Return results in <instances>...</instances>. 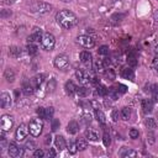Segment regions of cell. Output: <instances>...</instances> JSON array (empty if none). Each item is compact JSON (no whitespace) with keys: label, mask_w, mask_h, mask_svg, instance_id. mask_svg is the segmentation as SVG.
<instances>
[{"label":"cell","mask_w":158,"mask_h":158,"mask_svg":"<svg viewBox=\"0 0 158 158\" xmlns=\"http://www.w3.org/2000/svg\"><path fill=\"white\" fill-rule=\"evenodd\" d=\"M94 69H95V72H104V69H105V66H104V62L103 61H96L95 63H94V67H93Z\"/></svg>","instance_id":"d4e9b609"},{"label":"cell","mask_w":158,"mask_h":158,"mask_svg":"<svg viewBox=\"0 0 158 158\" xmlns=\"http://www.w3.org/2000/svg\"><path fill=\"white\" fill-rule=\"evenodd\" d=\"M90 104H91V105H93V106L95 108V110H96V109H99V105H98V103H96V101H94V100H93V101H91Z\"/></svg>","instance_id":"f907efd6"},{"label":"cell","mask_w":158,"mask_h":158,"mask_svg":"<svg viewBox=\"0 0 158 158\" xmlns=\"http://www.w3.org/2000/svg\"><path fill=\"white\" fill-rule=\"evenodd\" d=\"M50 142H51V136H50V135H47V136H46V140H45V143H46V145H48Z\"/></svg>","instance_id":"681fc988"},{"label":"cell","mask_w":158,"mask_h":158,"mask_svg":"<svg viewBox=\"0 0 158 158\" xmlns=\"http://www.w3.org/2000/svg\"><path fill=\"white\" fill-rule=\"evenodd\" d=\"M0 104H2L3 109H8L11 105V96L9 93H3L0 95Z\"/></svg>","instance_id":"8fae6325"},{"label":"cell","mask_w":158,"mask_h":158,"mask_svg":"<svg viewBox=\"0 0 158 158\" xmlns=\"http://www.w3.org/2000/svg\"><path fill=\"white\" fill-rule=\"evenodd\" d=\"M103 142H104V145L108 147V146H110V143H111V140H110V135L108 133V132H105L104 133V136H103Z\"/></svg>","instance_id":"74e56055"},{"label":"cell","mask_w":158,"mask_h":158,"mask_svg":"<svg viewBox=\"0 0 158 158\" xmlns=\"http://www.w3.org/2000/svg\"><path fill=\"white\" fill-rule=\"evenodd\" d=\"M69 64V61H68V57L64 56V54H59L54 59V67L57 69H66Z\"/></svg>","instance_id":"ba28073f"},{"label":"cell","mask_w":158,"mask_h":158,"mask_svg":"<svg viewBox=\"0 0 158 158\" xmlns=\"http://www.w3.org/2000/svg\"><path fill=\"white\" fill-rule=\"evenodd\" d=\"M43 78H45V75H43V74H40V75L33 77V78L31 79V84H32L35 88H38L40 85L42 84V82H43Z\"/></svg>","instance_id":"2e32d148"},{"label":"cell","mask_w":158,"mask_h":158,"mask_svg":"<svg viewBox=\"0 0 158 158\" xmlns=\"http://www.w3.org/2000/svg\"><path fill=\"white\" fill-rule=\"evenodd\" d=\"M30 130H29V126H26L25 124H21L17 129H16V132H15V137L17 141H24L26 136L29 135Z\"/></svg>","instance_id":"52a82bcc"},{"label":"cell","mask_w":158,"mask_h":158,"mask_svg":"<svg viewBox=\"0 0 158 158\" xmlns=\"http://www.w3.org/2000/svg\"><path fill=\"white\" fill-rule=\"evenodd\" d=\"M33 89H35V87H33L31 83H26V84H24L22 91H24L25 95H31V94L33 93Z\"/></svg>","instance_id":"7402d4cb"},{"label":"cell","mask_w":158,"mask_h":158,"mask_svg":"<svg viewBox=\"0 0 158 158\" xmlns=\"http://www.w3.org/2000/svg\"><path fill=\"white\" fill-rule=\"evenodd\" d=\"M91 54L88 52V51H83L82 53H81V61H82V63L83 64H85V66H90V63H91Z\"/></svg>","instance_id":"5bb4252c"},{"label":"cell","mask_w":158,"mask_h":158,"mask_svg":"<svg viewBox=\"0 0 158 158\" xmlns=\"http://www.w3.org/2000/svg\"><path fill=\"white\" fill-rule=\"evenodd\" d=\"M121 156H122L124 158H126V157H136L137 153H136L133 149H129V148H126V151L121 152Z\"/></svg>","instance_id":"836d02e7"},{"label":"cell","mask_w":158,"mask_h":158,"mask_svg":"<svg viewBox=\"0 0 158 158\" xmlns=\"http://www.w3.org/2000/svg\"><path fill=\"white\" fill-rule=\"evenodd\" d=\"M42 32H41V30H37V31H35L31 36H29V38H27V41H29V43H35V42H40L42 40Z\"/></svg>","instance_id":"7c38bea8"},{"label":"cell","mask_w":158,"mask_h":158,"mask_svg":"<svg viewBox=\"0 0 158 158\" xmlns=\"http://www.w3.org/2000/svg\"><path fill=\"white\" fill-rule=\"evenodd\" d=\"M59 120H57V118H53L52 120V131H57L58 127H59Z\"/></svg>","instance_id":"ab89813d"},{"label":"cell","mask_w":158,"mask_h":158,"mask_svg":"<svg viewBox=\"0 0 158 158\" xmlns=\"http://www.w3.org/2000/svg\"><path fill=\"white\" fill-rule=\"evenodd\" d=\"M108 94L110 95L111 99H114V100H116V99H118V95H120V91H118L116 88H110Z\"/></svg>","instance_id":"4316f807"},{"label":"cell","mask_w":158,"mask_h":158,"mask_svg":"<svg viewBox=\"0 0 158 158\" xmlns=\"http://www.w3.org/2000/svg\"><path fill=\"white\" fill-rule=\"evenodd\" d=\"M108 91H109V89H106V87H104V85H98V88H96V94L100 96H105L108 94Z\"/></svg>","instance_id":"f546056e"},{"label":"cell","mask_w":158,"mask_h":158,"mask_svg":"<svg viewBox=\"0 0 158 158\" xmlns=\"http://www.w3.org/2000/svg\"><path fill=\"white\" fill-rule=\"evenodd\" d=\"M89 89L88 88H85V87H79V88H77V94L79 95V96H82V98H85L87 95H89Z\"/></svg>","instance_id":"603a6c76"},{"label":"cell","mask_w":158,"mask_h":158,"mask_svg":"<svg viewBox=\"0 0 158 158\" xmlns=\"http://www.w3.org/2000/svg\"><path fill=\"white\" fill-rule=\"evenodd\" d=\"M122 77L126 79H133V70L131 68H124L122 69Z\"/></svg>","instance_id":"cb8c5ba5"},{"label":"cell","mask_w":158,"mask_h":158,"mask_svg":"<svg viewBox=\"0 0 158 158\" xmlns=\"http://www.w3.org/2000/svg\"><path fill=\"white\" fill-rule=\"evenodd\" d=\"M152 94H153V100L158 103V84H154L152 87Z\"/></svg>","instance_id":"8d00e7d4"},{"label":"cell","mask_w":158,"mask_h":158,"mask_svg":"<svg viewBox=\"0 0 158 158\" xmlns=\"http://www.w3.org/2000/svg\"><path fill=\"white\" fill-rule=\"evenodd\" d=\"M78 130H79V126H78V124H77L75 121H70V122L68 124V126H67V132L70 133V135L77 133Z\"/></svg>","instance_id":"ac0fdd59"},{"label":"cell","mask_w":158,"mask_h":158,"mask_svg":"<svg viewBox=\"0 0 158 158\" xmlns=\"http://www.w3.org/2000/svg\"><path fill=\"white\" fill-rule=\"evenodd\" d=\"M48 157H51V158L56 157V151H54L53 148H50V149H48Z\"/></svg>","instance_id":"7dc6e473"},{"label":"cell","mask_w":158,"mask_h":158,"mask_svg":"<svg viewBox=\"0 0 158 158\" xmlns=\"http://www.w3.org/2000/svg\"><path fill=\"white\" fill-rule=\"evenodd\" d=\"M54 145H56V148H58L59 151L64 149V148H66V146H67L64 137H63V136H57V137L54 138Z\"/></svg>","instance_id":"4fadbf2b"},{"label":"cell","mask_w":158,"mask_h":158,"mask_svg":"<svg viewBox=\"0 0 158 158\" xmlns=\"http://www.w3.org/2000/svg\"><path fill=\"white\" fill-rule=\"evenodd\" d=\"M37 114H38L40 118H46V109L38 108V109H37Z\"/></svg>","instance_id":"f35d334b"},{"label":"cell","mask_w":158,"mask_h":158,"mask_svg":"<svg viewBox=\"0 0 158 158\" xmlns=\"http://www.w3.org/2000/svg\"><path fill=\"white\" fill-rule=\"evenodd\" d=\"M56 20L63 29H72L77 25V16L69 10H61L56 15Z\"/></svg>","instance_id":"6da1fadb"},{"label":"cell","mask_w":158,"mask_h":158,"mask_svg":"<svg viewBox=\"0 0 158 158\" xmlns=\"http://www.w3.org/2000/svg\"><path fill=\"white\" fill-rule=\"evenodd\" d=\"M130 137H131V138H137V137H138V130L131 129V130H130Z\"/></svg>","instance_id":"ee69618b"},{"label":"cell","mask_w":158,"mask_h":158,"mask_svg":"<svg viewBox=\"0 0 158 158\" xmlns=\"http://www.w3.org/2000/svg\"><path fill=\"white\" fill-rule=\"evenodd\" d=\"M117 90L120 91V93H126V90H127V87L126 85H124V84H117Z\"/></svg>","instance_id":"f6af8a7d"},{"label":"cell","mask_w":158,"mask_h":158,"mask_svg":"<svg viewBox=\"0 0 158 158\" xmlns=\"http://www.w3.org/2000/svg\"><path fill=\"white\" fill-rule=\"evenodd\" d=\"M77 42L81 45L82 47H84V48H91V47H94V45H95L94 38L90 37V36H88V35L79 36V37L77 38Z\"/></svg>","instance_id":"8992f818"},{"label":"cell","mask_w":158,"mask_h":158,"mask_svg":"<svg viewBox=\"0 0 158 158\" xmlns=\"http://www.w3.org/2000/svg\"><path fill=\"white\" fill-rule=\"evenodd\" d=\"M29 130H30V133L33 136V137H37L42 133V130H43V124L40 118H35L32 120L29 125Z\"/></svg>","instance_id":"3957f363"},{"label":"cell","mask_w":158,"mask_h":158,"mask_svg":"<svg viewBox=\"0 0 158 158\" xmlns=\"http://www.w3.org/2000/svg\"><path fill=\"white\" fill-rule=\"evenodd\" d=\"M104 74H105V77L109 79V81H114V79H115V72H114L112 69H110V68L106 69Z\"/></svg>","instance_id":"e575fe53"},{"label":"cell","mask_w":158,"mask_h":158,"mask_svg":"<svg viewBox=\"0 0 158 158\" xmlns=\"http://www.w3.org/2000/svg\"><path fill=\"white\" fill-rule=\"evenodd\" d=\"M127 61H129V64H130V66H132V67H135V66L137 64V61H136V54H135L133 52H131V53H129V54H127Z\"/></svg>","instance_id":"f1b7e54d"},{"label":"cell","mask_w":158,"mask_h":158,"mask_svg":"<svg viewBox=\"0 0 158 158\" xmlns=\"http://www.w3.org/2000/svg\"><path fill=\"white\" fill-rule=\"evenodd\" d=\"M63 2H66V3H70L72 0H63Z\"/></svg>","instance_id":"f5cc1de1"},{"label":"cell","mask_w":158,"mask_h":158,"mask_svg":"<svg viewBox=\"0 0 158 158\" xmlns=\"http://www.w3.org/2000/svg\"><path fill=\"white\" fill-rule=\"evenodd\" d=\"M75 143H77V147H78L79 151H83V149L87 148V141H84L83 138H79V140H78Z\"/></svg>","instance_id":"d6a6232c"},{"label":"cell","mask_w":158,"mask_h":158,"mask_svg":"<svg viewBox=\"0 0 158 158\" xmlns=\"http://www.w3.org/2000/svg\"><path fill=\"white\" fill-rule=\"evenodd\" d=\"M14 125V118L10 115H3L2 118H0V127H2L3 132H8L11 130Z\"/></svg>","instance_id":"5b68a950"},{"label":"cell","mask_w":158,"mask_h":158,"mask_svg":"<svg viewBox=\"0 0 158 158\" xmlns=\"http://www.w3.org/2000/svg\"><path fill=\"white\" fill-rule=\"evenodd\" d=\"M146 126H147V129H149V130H153V129H156V126H157V122H156V120H154V118L149 117V118H147V120H146Z\"/></svg>","instance_id":"1f68e13d"},{"label":"cell","mask_w":158,"mask_h":158,"mask_svg":"<svg viewBox=\"0 0 158 158\" xmlns=\"http://www.w3.org/2000/svg\"><path fill=\"white\" fill-rule=\"evenodd\" d=\"M111 117H112V120L116 122L118 120V111L117 110H112V114H111Z\"/></svg>","instance_id":"bcb514c9"},{"label":"cell","mask_w":158,"mask_h":158,"mask_svg":"<svg viewBox=\"0 0 158 158\" xmlns=\"http://www.w3.org/2000/svg\"><path fill=\"white\" fill-rule=\"evenodd\" d=\"M121 117L124 118V120H130V118H131V109L124 108L121 110Z\"/></svg>","instance_id":"83f0119b"},{"label":"cell","mask_w":158,"mask_h":158,"mask_svg":"<svg viewBox=\"0 0 158 158\" xmlns=\"http://www.w3.org/2000/svg\"><path fill=\"white\" fill-rule=\"evenodd\" d=\"M27 52H29L31 56H35V54H37L38 48H37V46H36L35 43H29V45H27Z\"/></svg>","instance_id":"4dcf8cb0"},{"label":"cell","mask_w":158,"mask_h":158,"mask_svg":"<svg viewBox=\"0 0 158 158\" xmlns=\"http://www.w3.org/2000/svg\"><path fill=\"white\" fill-rule=\"evenodd\" d=\"M64 89H66V93H67L68 95H73V94L77 91V87H75V85H74V83H73V82H70V81L66 83Z\"/></svg>","instance_id":"e0dca14e"},{"label":"cell","mask_w":158,"mask_h":158,"mask_svg":"<svg viewBox=\"0 0 158 158\" xmlns=\"http://www.w3.org/2000/svg\"><path fill=\"white\" fill-rule=\"evenodd\" d=\"M56 45V38L52 33H45L41 40V46L45 51H52Z\"/></svg>","instance_id":"277c9868"},{"label":"cell","mask_w":158,"mask_h":158,"mask_svg":"<svg viewBox=\"0 0 158 158\" xmlns=\"http://www.w3.org/2000/svg\"><path fill=\"white\" fill-rule=\"evenodd\" d=\"M21 53H22L21 48H19V47H16V46L10 47V50H9V56H11V57H14V58L20 57V56H21Z\"/></svg>","instance_id":"d6986e66"},{"label":"cell","mask_w":158,"mask_h":158,"mask_svg":"<svg viewBox=\"0 0 158 158\" xmlns=\"http://www.w3.org/2000/svg\"><path fill=\"white\" fill-rule=\"evenodd\" d=\"M95 115H96V118H98V121L100 122L101 125H105V122H106V116H105V114L101 111V110H99V109H96L95 110Z\"/></svg>","instance_id":"ffe728a7"},{"label":"cell","mask_w":158,"mask_h":158,"mask_svg":"<svg viewBox=\"0 0 158 158\" xmlns=\"http://www.w3.org/2000/svg\"><path fill=\"white\" fill-rule=\"evenodd\" d=\"M8 153L10 157L12 158H17L22 154V149L21 148H19L15 143H9V147H8Z\"/></svg>","instance_id":"30bf717a"},{"label":"cell","mask_w":158,"mask_h":158,"mask_svg":"<svg viewBox=\"0 0 158 158\" xmlns=\"http://www.w3.org/2000/svg\"><path fill=\"white\" fill-rule=\"evenodd\" d=\"M75 75L78 78V81L81 82L82 84H87L90 82V73H88L87 70H83V69H78L75 72Z\"/></svg>","instance_id":"9c48e42d"},{"label":"cell","mask_w":158,"mask_h":158,"mask_svg":"<svg viewBox=\"0 0 158 158\" xmlns=\"http://www.w3.org/2000/svg\"><path fill=\"white\" fill-rule=\"evenodd\" d=\"M153 17H154V20H156V21H158V10L153 14Z\"/></svg>","instance_id":"816d5d0a"},{"label":"cell","mask_w":158,"mask_h":158,"mask_svg":"<svg viewBox=\"0 0 158 158\" xmlns=\"http://www.w3.org/2000/svg\"><path fill=\"white\" fill-rule=\"evenodd\" d=\"M141 105H142V109H143V111H145L146 114L151 112L152 109H153V103H152L151 99H143Z\"/></svg>","instance_id":"9a60e30c"},{"label":"cell","mask_w":158,"mask_h":158,"mask_svg":"<svg viewBox=\"0 0 158 158\" xmlns=\"http://www.w3.org/2000/svg\"><path fill=\"white\" fill-rule=\"evenodd\" d=\"M85 137L88 138V140H90V141H98V140H99L98 135H96L95 132H93L91 130H88V131L85 132Z\"/></svg>","instance_id":"484cf974"},{"label":"cell","mask_w":158,"mask_h":158,"mask_svg":"<svg viewBox=\"0 0 158 158\" xmlns=\"http://www.w3.org/2000/svg\"><path fill=\"white\" fill-rule=\"evenodd\" d=\"M43 156H45V153H43L42 149H36L35 153H33V157H35V158H42Z\"/></svg>","instance_id":"7bdbcfd3"},{"label":"cell","mask_w":158,"mask_h":158,"mask_svg":"<svg viewBox=\"0 0 158 158\" xmlns=\"http://www.w3.org/2000/svg\"><path fill=\"white\" fill-rule=\"evenodd\" d=\"M31 10L37 14H48L52 11V5L43 2H36L31 5Z\"/></svg>","instance_id":"7a4b0ae2"},{"label":"cell","mask_w":158,"mask_h":158,"mask_svg":"<svg viewBox=\"0 0 158 158\" xmlns=\"http://www.w3.org/2000/svg\"><path fill=\"white\" fill-rule=\"evenodd\" d=\"M109 53V47L108 46H101L100 48H99V54H108Z\"/></svg>","instance_id":"b9f144b4"},{"label":"cell","mask_w":158,"mask_h":158,"mask_svg":"<svg viewBox=\"0 0 158 158\" xmlns=\"http://www.w3.org/2000/svg\"><path fill=\"white\" fill-rule=\"evenodd\" d=\"M68 151H69V153H70V154H75V153H77V151H78L77 143H74V142H70V143L68 145Z\"/></svg>","instance_id":"d590c367"},{"label":"cell","mask_w":158,"mask_h":158,"mask_svg":"<svg viewBox=\"0 0 158 158\" xmlns=\"http://www.w3.org/2000/svg\"><path fill=\"white\" fill-rule=\"evenodd\" d=\"M4 77H5V79H6L9 83H12V82L15 81V73H14V70H12L11 68H8V69L5 70Z\"/></svg>","instance_id":"44dd1931"},{"label":"cell","mask_w":158,"mask_h":158,"mask_svg":"<svg viewBox=\"0 0 158 158\" xmlns=\"http://www.w3.org/2000/svg\"><path fill=\"white\" fill-rule=\"evenodd\" d=\"M26 148H27V149H32V148H33V143H32V142H27V143H26Z\"/></svg>","instance_id":"c3c4849f"},{"label":"cell","mask_w":158,"mask_h":158,"mask_svg":"<svg viewBox=\"0 0 158 158\" xmlns=\"http://www.w3.org/2000/svg\"><path fill=\"white\" fill-rule=\"evenodd\" d=\"M53 112H54L53 108H48V109H46V118H47V120H50V118L53 116Z\"/></svg>","instance_id":"60d3db41"}]
</instances>
